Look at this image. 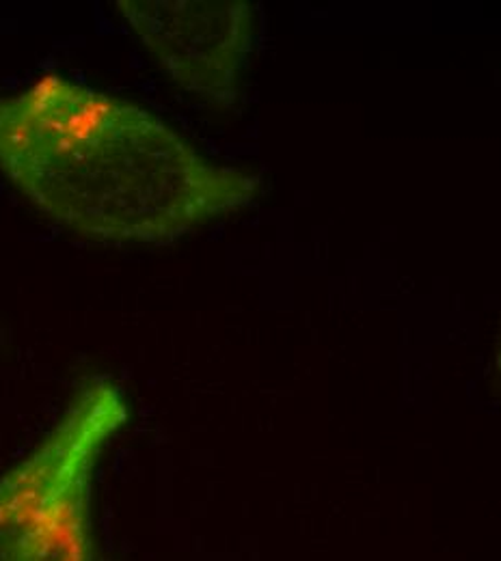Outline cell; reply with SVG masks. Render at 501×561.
<instances>
[{"instance_id": "3957f363", "label": "cell", "mask_w": 501, "mask_h": 561, "mask_svg": "<svg viewBox=\"0 0 501 561\" xmlns=\"http://www.w3.org/2000/svg\"><path fill=\"white\" fill-rule=\"evenodd\" d=\"M117 11L147 53L184 91L234 108L255 39L244 0H119Z\"/></svg>"}, {"instance_id": "7a4b0ae2", "label": "cell", "mask_w": 501, "mask_h": 561, "mask_svg": "<svg viewBox=\"0 0 501 561\" xmlns=\"http://www.w3.org/2000/svg\"><path fill=\"white\" fill-rule=\"evenodd\" d=\"M126 421L115 380L93 376L76 389L53 430L0 478V561H100L93 473Z\"/></svg>"}, {"instance_id": "277c9868", "label": "cell", "mask_w": 501, "mask_h": 561, "mask_svg": "<svg viewBox=\"0 0 501 561\" xmlns=\"http://www.w3.org/2000/svg\"><path fill=\"white\" fill-rule=\"evenodd\" d=\"M498 369H500V378H501V346H500V354H498Z\"/></svg>"}, {"instance_id": "6da1fadb", "label": "cell", "mask_w": 501, "mask_h": 561, "mask_svg": "<svg viewBox=\"0 0 501 561\" xmlns=\"http://www.w3.org/2000/svg\"><path fill=\"white\" fill-rule=\"evenodd\" d=\"M0 171L37 210L111 242H171L260 193L153 113L59 73L0 98Z\"/></svg>"}]
</instances>
